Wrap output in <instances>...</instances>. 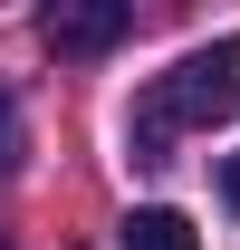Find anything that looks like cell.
I'll return each instance as SVG.
<instances>
[{"mask_svg":"<svg viewBox=\"0 0 240 250\" xmlns=\"http://www.w3.org/2000/svg\"><path fill=\"white\" fill-rule=\"evenodd\" d=\"M0 250H10V241H0Z\"/></svg>","mask_w":240,"mask_h":250,"instance_id":"8992f818","label":"cell"},{"mask_svg":"<svg viewBox=\"0 0 240 250\" xmlns=\"http://www.w3.org/2000/svg\"><path fill=\"white\" fill-rule=\"evenodd\" d=\"M231 116H240V39H211V48H192V58L144 96L135 154L163 164V135H173V125H231Z\"/></svg>","mask_w":240,"mask_h":250,"instance_id":"6da1fadb","label":"cell"},{"mask_svg":"<svg viewBox=\"0 0 240 250\" xmlns=\"http://www.w3.org/2000/svg\"><path fill=\"white\" fill-rule=\"evenodd\" d=\"M221 202H231V212H240V154L221 164Z\"/></svg>","mask_w":240,"mask_h":250,"instance_id":"5b68a950","label":"cell"},{"mask_svg":"<svg viewBox=\"0 0 240 250\" xmlns=\"http://www.w3.org/2000/svg\"><path fill=\"white\" fill-rule=\"evenodd\" d=\"M125 29H135L125 0H58V10H48V48H58V58H106Z\"/></svg>","mask_w":240,"mask_h":250,"instance_id":"7a4b0ae2","label":"cell"},{"mask_svg":"<svg viewBox=\"0 0 240 250\" xmlns=\"http://www.w3.org/2000/svg\"><path fill=\"white\" fill-rule=\"evenodd\" d=\"M116 250H202V231H192L173 202H144V212L116 221Z\"/></svg>","mask_w":240,"mask_h":250,"instance_id":"3957f363","label":"cell"},{"mask_svg":"<svg viewBox=\"0 0 240 250\" xmlns=\"http://www.w3.org/2000/svg\"><path fill=\"white\" fill-rule=\"evenodd\" d=\"M0 173H20V106L0 96Z\"/></svg>","mask_w":240,"mask_h":250,"instance_id":"277c9868","label":"cell"}]
</instances>
